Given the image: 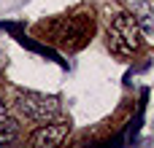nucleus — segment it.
<instances>
[{
  "label": "nucleus",
  "mask_w": 154,
  "mask_h": 148,
  "mask_svg": "<svg viewBox=\"0 0 154 148\" xmlns=\"http://www.w3.org/2000/svg\"><path fill=\"white\" fill-rule=\"evenodd\" d=\"M141 43H143V38H141V30H138L133 13H116L108 24V46L116 54H133L141 49Z\"/></svg>",
  "instance_id": "nucleus-1"
},
{
  "label": "nucleus",
  "mask_w": 154,
  "mask_h": 148,
  "mask_svg": "<svg viewBox=\"0 0 154 148\" xmlns=\"http://www.w3.org/2000/svg\"><path fill=\"white\" fill-rule=\"evenodd\" d=\"M19 111L32 119V121H51L60 113V100L51 94H38V92H27L19 97Z\"/></svg>",
  "instance_id": "nucleus-2"
},
{
  "label": "nucleus",
  "mask_w": 154,
  "mask_h": 148,
  "mask_svg": "<svg viewBox=\"0 0 154 148\" xmlns=\"http://www.w3.org/2000/svg\"><path fill=\"white\" fill-rule=\"evenodd\" d=\"M70 124L68 121H57V124H43L30 135V146L32 148H57L62 146V140L68 138Z\"/></svg>",
  "instance_id": "nucleus-3"
},
{
  "label": "nucleus",
  "mask_w": 154,
  "mask_h": 148,
  "mask_svg": "<svg viewBox=\"0 0 154 148\" xmlns=\"http://www.w3.org/2000/svg\"><path fill=\"white\" fill-rule=\"evenodd\" d=\"M133 19L141 30V38L143 40H154V5L152 0H138L135 8H133Z\"/></svg>",
  "instance_id": "nucleus-4"
},
{
  "label": "nucleus",
  "mask_w": 154,
  "mask_h": 148,
  "mask_svg": "<svg viewBox=\"0 0 154 148\" xmlns=\"http://www.w3.org/2000/svg\"><path fill=\"white\" fill-rule=\"evenodd\" d=\"M19 140V121L16 119H3L0 121V146H11Z\"/></svg>",
  "instance_id": "nucleus-5"
},
{
  "label": "nucleus",
  "mask_w": 154,
  "mask_h": 148,
  "mask_svg": "<svg viewBox=\"0 0 154 148\" xmlns=\"http://www.w3.org/2000/svg\"><path fill=\"white\" fill-rule=\"evenodd\" d=\"M3 119H5V105L0 102V121H3Z\"/></svg>",
  "instance_id": "nucleus-6"
}]
</instances>
